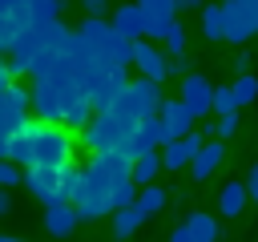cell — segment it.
<instances>
[{
  "mask_svg": "<svg viewBox=\"0 0 258 242\" xmlns=\"http://www.w3.org/2000/svg\"><path fill=\"white\" fill-rule=\"evenodd\" d=\"M238 125H242V121H238V113H230V117H218L214 125H206V133H214V141H226V137H234V133H238Z\"/></svg>",
  "mask_w": 258,
  "mask_h": 242,
  "instance_id": "obj_24",
  "label": "cell"
},
{
  "mask_svg": "<svg viewBox=\"0 0 258 242\" xmlns=\"http://www.w3.org/2000/svg\"><path fill=\"white\" fill-rule=\"evenodd\" d=\"M230 89H234V101H238V105H250V101L258 97V77H250V73H246V77H238Z\"/></svg>",
  "mask_w": 258,
  "mask_h": 242,
  "instance_id": "obj_22",
  "label": "cell"
},
{
  "mask_svg": "<svg viewBox=\"0 0 258 242\" xmlns=\"http://www.w3.org/2000/svg\"><path fill=\"white\" fill-rule=\"evenodd\" d=\"M222 141H206L202 149H198V157H194V182H206L218 165H222Z\"/></svg>",
  "mask_w": 258,
  "mask_h": 242,
  "instance_id": "obj_15",
  "label": "cell"
},
{
  "mask_svg": "<svg viewBox=\"0 0 258 242\" xmlns=\"http://www.w3.org/2000/svg\"><path fill=\"white\" fill-rule=\"evenodd\" d=\"M28 109H32L28 89L12 81V85L0 93V137H16V133L32 121V117H28Z\"/></svg>",
  "mask_w": 258,
  "mask_h": 242,
  "instance_id": "obj_4",
  "label": "cell"
},
{
  "mask_svg": "<svg viewBox=\"0 0 258 242\" xmlns=\"http://www.w3.org/2000/svg\"><path fill=\"white\" fill-rule=\"evenodd\" d=\"M24 186H28V194H32L36 202H44V210H48V206H60V202H69V194H64V177H60V169H44V165H28V169H24Z\"/></svg>",
  "mask_w": 258,
  "mask_h": 242,
  "instance_id": "obj_6",
  "label": "cell"
},
{
  "mask_svg": "<svg viewBox=\"0 0 258 242\" xmlns=\"http://www.w3.org/2000/svg\"><path fill=\"white\" fill-rule=\"evenodd\" d=\"M157 169H161V153H145V157H137V161H133V173H129V177H133V186H141V190H145V186H153Z\"/></svg>",
  "mask_w": 258,
  "mask_h": 242,
  "instance_id": "obj_17",
  "label": "cell"
},
{
  "mask_svg": "<svg viewBox=\"0 0 258 242\" xmlns=\"http://www.w3.org/2000/svg\"><path fill=\"white\" fill-rule=\"evenodd\" d=\"M141 20H145V40L157 44L169 36V28L177 24V4L173 0H141Z\"/></svg>",
  "mask_w": 258,
  "mask_h": 242,
  "instance_id": "obj_7",
  "label": "cell"
},
{
  "mask_svg": "<svg viewBox=\"0 0 258 242\" xmlns=\"http://www.w3.org/2000/svg\"><path fill=\"white\" fill-rule=\"evenodd\" d=\"M202 32L210 40H226V20H222V4H210L202 8Z\"/></svg>",
  "mask_w": 258,
  "mask_h": 242,
  "instance_id": "obj_20",
  "label": "cell"
},
{
  "mask_svg": "<svg viewBox=\"0 0 258 242\" xmlns=\"http://www.w3.org/2000/svg\"><path fill=\"white\" fill-rule=\"evenodd\" d=\"M222 20H226V40L230 44H246L258 32V0H226L222 4Z\"/></svg>",
  "mask_w": 258,
  "mask_h": 242,
  "instance_id": "obj_5",
  "label": "cell"
},
{
  "mask_svg": "<svg viewBox=\"0 0 258 242\" xmlns=\"http://www.w3.org/2000/svg\"><path fill=\"white\" fill-rule=\"evenodd\" d=\"M157 117H161V125H165V133L177 141V137H189V133H198V117L181 105V97H169V101H161V109H157Z\"/></svg>",
  "mask_w": 258,
  "mask_h": 242,
  "instance_id": "obj_10",
  "label": "cell"
},
{
  "mask_svg": "<svg viewBox=\"0 0 258 242\" xmlns=\"http://www.w3.org/2000/svg\"><path fill=\"white\" fill-rule=\"evenodd\" d=\"M161 44H165V52H169V56H185V28H181V24H173V28H169V36H165Z\"/></svg>",
  "mask_w": 258,
  "mask_h": 242,
  "instance_id": "obj_25",
  "label": "cell"
},
{
  "mask_svg": "<svg viewBox=\"0 0 258 242\" xmlns=\"http://www.w3.org/2000/svg\"><path fill=\"white\" fill-rule=\"evenodd\" d=\"M81 173H85V165H64L60 169V177H64V194H69V202L77 198V190H81Z\"/></svg>",
  "mask_w": 258,
  "mask_h": 242,
  "instance_id": "obj_26",
  "label": "cell"
},
{
  "mask_svg": "<svg viewBox=\"0 0 258 242\" xmlns=\"http://www.w3.org/2000/svg\"><path fill=\"white\" fill-rule=\"evenodd\" d=\"M133 65H137L141 77L153 81V85H161V81L169 77V56H165L157 44H149V40H137V44H133Z\"/></svg>",
  "mask_w": 258,
  "mask_h": 242,
  "instance_id": "obj_8",
  "label": "cell"
},
{
  "mask_svg": "<svg viewBox=\"0 0 258 242\" xmlns=\"http://www.w3.org/2000/svg\"><path fill=\"white\" fill-rule=\"evenodd\" d=\"M141 222H145V214H141L137 206H125V210L113 214V234H117V238H129V234H137Z\"/></svg>",
  "mask_w": 258,
  "mask_h": 242,
  "instance_id": "obj_19",
  "label": "cell"
},
{
  "mask_svg": "<svg viewBox=\"0 0 258 242\" xmlns=\"http://www.w3.org/2000/svg\"><path fill=\"white\" fill-rule=\"evenodd\" d=\"M12 157V137H0V161Z\"/></svg>",
  "mask_w": 258,
  "mask_h": 242,
  "instance_id": "obj_32",
  "label": "cell"
},
{
  "mask_svg": "<svg viewBox=\"0 0 258 242\" xmlns=\"http://www.w3.org/2000/svg\"><path fill=\"white\" fill-rule=\"evenodd\" d=\"M250 60H254V56H250L246 48H238V56H234L230 65H234V73H238V77H246V69H250Z\"/></svg>",
  "mask_w": 258,
  "mask_h": 242,
  "instance_id": "obj_29",
  "label": "cell"
},
{
  "mask_svg": "<svg viewBox=\"0 0 258 242\" xmlns=\"http://www.w3.org/2000/svg\"><path fill=\"white\" fill-rule=\"evenodd\" d=\"M16 182H24L20 165H12V161H0V190H8V186H16Z\"/></svg>",
  "mask_w": 258,
  "mask_h": 242,
  "instance_id": "obj_27",
  "label": "cell"
},
{
  "mask_svg": "<svg viewBox=\"0 0 258 242\" xmlns=\"http://www.w3.org/2000/svg\"><path fill=\"white\" fill-rule=\"evenodd\" d=\"M85 12H89V20H101V16L109 12V4H105V0H85Z\"/></svg>",
  "mask_w": 258,
  "mask_h": 242,
  "instance_id": "obj_28",
  "label": "cell"
},
{
  "mask_svg": "<svg viewBox=\"0 0 258 242\" xmlns=\"http://www.w3.org/2000/svg\"><path fill=\"white\" fill-rule=\"evenodd\" d=\"M169 73H177V77L185 81V77H189V60H185V56H169Z\"/></svg>",
  "mask_w": 258,
  "mask_h": 242,
  "instance_id": "obj_31",
  "label": "cell"
},
{
  "mask_svg": "<svg viewBox=\"0 0 258 242\" xmlns=\"http://www.w3.org/2000/svg\"><path fill=\"white\" fill-rule=\"evenodd\" d=\"M185 234L194 238V242H218V218L214 214H202V210H194V214H185Z\"/></svg>",
  "mask_w": 258,
  "mask_h": 242,
  "instance_id": "obj_14",
  "label": "cell"
},
{
  "mask_svg": "<svg viewBox=\"0 0 258 242\" xmlns=\"http://www.w3.org/2000/svg\"><path fill=\"white\" fill-rule=\"evenodd\" d=\"M12 165H32V145H28V125L12 137V157H8Z\"/></svg>",
  "mask_w": 258,
  "mask_h": 242,
  "instance_id": "obj_21",
  "label": "cell"
},
{
  "mask_svg": "<svg viewBox=\"0 0 258 242\" xmlns=\"http://www.w3.org/2000/svg\"><path fill=\"white\" fill-rule=\"evenodd\" d=\"M8 210H12V194H8V190H0V214H8Z\"/></svg>",
  "mask_w": 258,
  "mask_h": 242,
  "instance_id": "obj_34",
  "label": "cell"
},
{
  "mask_svg": "<svg viewBox=\"0 0 258 242\" xmlns=\"http://www.w3.org/2000/svg\"><path fill=\"white\" fill-rule=\"evenodd\" d=\"M181 105L202 121V117L214 109V85H210L202 73H189V77L181 81Z\"/></svg>",
  "mask_w": 258,
  "mask_h": 242,
  "instance_id": "obj_9",
  "label": "cell"
},
{
  "mask_svg": "<svg viewBox=\"0 0 258 242\" xmlns=\"http://www.w3.org/2000/svg\"><path fill=\"white\" fill-rule=\"evenodd\" d=\"M246 202H250V198H246V186H242V182H226L222 194H218V210H222L226 218H238V214L246 210Z\"/></svg>",
  "mask_w": 258,
  "mask_h": 242,
  "instance_id": "obj_16",
  "label": "cell"
},
{
  "mask_svg": "<svg viewBox=\"0 0 258 242\" xmlns=\"http://www.w3.org/2000/svg\"><path fill=\"white\" fill-rule=\"evenodd\" d=\"M210 113H218V117H230V113H238V101H234V89H230V85L214 89V109H210Z\"/></svg>",
  "mask_w": 258,
  "mask_h": 242,
  "instance_id": "obj_23",
  "label": "cell"
},
{
  "mask_svg": "<svg viewBox=\"0 0 258 242\" xmlns=\"http://www.w3.org/2000/svg\"><path fill=\"white\" fill-rule=\"evenodd\" d=\"M129 125H121L113 113H93V121L81 129V141L93 149V153H121L125 141H129Z\"/></svg>",
  "mask_w": 258,
  "mask_h": 242,
  "instance_id": "obj_3",
  "label": "cell"
},
{
  "mask_svg": "<svg viewBox=\"0 0 258 242\" xmlns=\"http://www.w3.org/2000/svg\"><path fill=\"white\" fill-rule=\"evenodd\" d=\"M0 242H20V238H8V234H0Z\"/></svg>",
  "mask_w": 258,
  "mask_h": 242,
  "instance_id": "obj_36",
  "label": "cell"
},
{
  "mask_svg": "<svg viewBox=\"0 0 258 242\" xmlns=\"http://www.w3.org/2000/svg\"><path fill=\"white\" fill-rule=\"evenodd\" d=\"M206 141H202V133H189V137H177V141H169L165 149H161V165L165 169H185V165H194V157H198V149H202Z\"/></svg>",
  "mask_w": 258,
  "mask_h": 242,
  "instance_id": "obj_11",
  "label": "cell"
},
{
  "mask_svg": "<svg viewBox=\"0 0 258 242\" xmlns=\"http://www.w3.org/2000/svg\"><path fill=\"white\" fill-rule=\"evenodd\" d=\"M77 226H81V218H77V210H73L69 202H60V206H48V210H44V230H48L52 238H60V242H64Z\"/></svg>",
  "mask_w": 258,
  "mask_h": 242,
  "instance_id": "obj_13",
  "label": "cell"
},
{
  "mask_svg": "<svg viewBox=\"0 0 258 242\" xmlns=\"http://www.w3.org/2000/svg\"><path fill=\"white\" fill-rule=\"evenodd\" d=\"M165 202H169V194H165L161 186H145V190H137V202H133V206L149 218V214H161V210H165Z\"/></svg>",
  "mask_w": 258,
  "mask_h": 242,
  "instance_id": "obj_18",
  "label": "cell"
},
{
  "mask_svg": "<svg viewBox=\"0 0 258 242\" xmlns=\"http://www.w3.org/2000/svg\"><path fill=\"white\" fill-rule=\"evenodd\" d=\"M28 145H32V165H44V169L73 165V133L60 125L28 121Z\"/></svg>",
  "mask_w": 258,
  "mask_h": 242,
  "instance_id": "obj_1",
  "label": "cell"
},
{
  "mask_svg": "<svg viewBox=\"0 0 258 242\" xmlns=\"http://www.w3.org/2000/svg\"><path fill=\"white\" fill-rule=\"evenodd\" d=\"M169 242H194V238H189V234H185V226H177V230H173V234H169Z\"/></svg>",
  "mask_w": 258,
  "mask_h": 242,
  "instance_id": "obj_35",
  "label": "cell"
},
{
  "mask_svg": "<svg viewBox=\"0 0 258 242\" xmlns=\"http://www.w3.org/2000/svg\"><path fill=\"white\" fill-rule=\"evenodd\" d=\"M113 32H117L121 40H129V44L145 40V20H141V8H137V4H121V8H113Z\"/></svg>",
  "mask_w": 258,
  "mask_h": 242,
  "instance_id": "obj_12",
  "label": "cell"
},
{
  "mask_svg": "<svg viewBox=\"0 0 258 242\" xmlns=\"http://www.w3.org/2000/svg\"><path fill=\"white\" fill-rule=\"evenodd\" d=\"M242 186H246V198H250V202H258V165L246 173V182H242Z\"/></svg>",
  "mask_w": 258,
  "mask_h": 242,
  "instance_id": "obj_30",
  "label": "cell"
},
{
  "mask_svg": "<svg viewBox=\"0 0 258 242\" xmlns=\"http://www.w3.org/2000/svg\"><path fill=\"white\" fill-rule=\"evenodd\" d=\"M157 109H161V85H153V81H145V77H141V81H133V85H129V89H125V93H121L105 113H113L121 125H129V129H133L137 121L157 117Z\"/></svg>",
  "mask_w": 258,
  "mask_h": 242,
  "instance_id": "obj_2",
  "label": "cell"
},
{
  "mask_svg": "<svg viewBox=\"0 0 258 242\" xmlns=\"http://www.w3.org/2000/svg\"><path fill=\"white\" fill-rule=\"evenodd\" d=\"M8 85H12V73H8V65H4V60H0V93H4V89H8Z\"/></svg>",
  "mask_w": 258,
  "mask_h": 242,
  "instance_id": "obj_33",
  "label": "cell"
}]
</instances>
